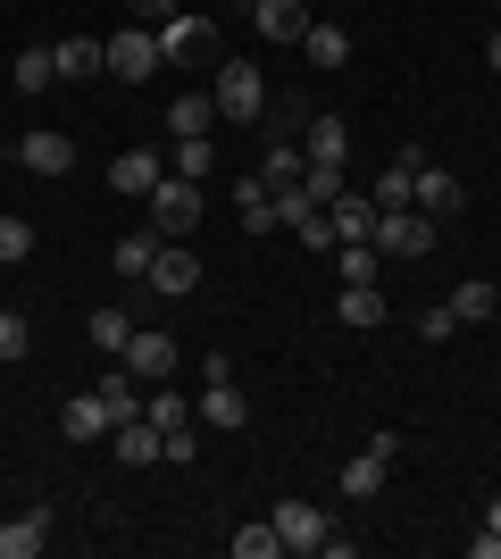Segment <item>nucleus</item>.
I'll list each match as a JSON object with an SVG mask.
<instances>
[{
    "label": "nucleus",
    "mask_w": 501,
    "mask_h": 559,
    "mask_svg": "<svg viewBox=\"0 0 501 559\" xmlns=\"http://www.w3.org/2000/svg\"><path fill=\"white\" fill-rule=\"evenodd\" d=\"M217 126V100L210 93H176V109H167V134H210Z\"/></svg>",
    "instance_id": "c85d7f7f"
},
{
    "label": "nucleus",
    "mask_w": 501,
    "mask_h": 559,
    "mask_svg": "<svg viewBox=\"0 0 501 559\" xmlns=\"http://www.w3.org/2000/svg\"><path fill=\"white\" fill-rule=\"evenodd\" d=\"M17 167H34V176H68V167H75V134H59V126L17 134Z\"/></svg>",
    "instance_id": "1a4fd4ad"
},
{
    "label": "nucleus",
    "mask_w": 501,
    "mask_h": 559,
    "mask_svg": "<svg viewBox=\"0 0 501 559\" xmlns=\"http://www.w3.org/2000/svg\"><path fill=\"white\" fill-rule=\"evenodd\" d=\"M201 426H217V435H242V426H251V393H242L235 376H210V384H201Z\"/></svg>",
    "instance_id": "0eeeda50"
},
{
    "label": "nucleus",
    "mask_w": 501,
    "mask_h": 559,
    "mask_svg": "<svg viewBox=\"0 0 501 559\" xmlns=\"http://www.w3.org/2000/svg\"><path fill=\"white\" fill-rule=\"evenodd\" d=\"M34 350V326H25L17 309H0V359H25Z\"/></svg>",
    "instance_id": "e433bc0d"
},
{
    "label": "nucleus",
    "mask_w": 501,
    "mask_h": 559,
    "mask_svg": "<svg viewBox=\"0 0 501 559\" xmlns=\"http://www.w3.org/2000/svg\"><path fill=\"white\" fill-rule=\"evenodd\" d=\"M452 318H460V326H485V318H501V284H493V276L452 284Z\"/></svg>",
    "instance_id": "6ab92c4d"
},
{
    "label": "nucleus",
    "mask_w": 501,
    "mask_h": 559,
    "mask_svg": "<svg viewBox=\"0 0 501 559\" xmlns=\"http://www.w3.org/2000/svg\"><path fill=\"white\" fill-rule=\"evenodd\" d=\"M9 84H17V93H50V84H59V59H50L43 43L17 50V59H9Z\"/></svg>",
    "instance_id": "5701e85b"
},
{
    "label": "nucleus",
    "mask_w": 501,
    "mask_h": 559,
    "mask_svg": "<svg viewBox=\"0 0 501 559\" xmlns=\"http://www.w3.org/2000/svg\"><path fill=\"white\" fill-rule=\"evenodd\" d=\"M210 100H217V117H226V126H251V117L267 109V84H260V68H251V59H217Z\"/></svg>",
    "instance_id": "f03ea898"
},
{
    "label": "nucleus",
    "mask_w": 501,
    "mask_h": 559,
    "mask_svg": "<svg viewBox=\"0 0 501 559\" xmlns=\"http://www.w3.org/2000/svg\"><path fill=\"white\" fill-rule=\"evenodd\" d=\"M143 418L159 426V435H176V426H192V418H184V393H167V384H151V393H143Z\"/></svg>",
    "instance_id": "f704fd0d"
},
{
    "label": "nucleus",
    "mask_w": 501,
    "mask_h": 559,
    "mask_svg": "<svg viewBox=\"0 0 501 559\" xmlns=\"http://www.w3.org/2000/svg\"><path fill=\"white\" fill-rule=\"evenodd\" d=\"M84 334H93L109 359H126V343H134V318H126V309H93V326H84Z\"/></svg>",
    "instance_id": "2f4dec72"
},
{
    "label": "nucleus",
    "mask_w": 501,
    "mask_h": 559,
    "mask_svg": "<svg viewBox=\"0 0 501 559\" xmlns=\"http://www.w3.org/2000/svg\"><path fill=\"white\" fill-rule=\"evenodd\" d=\"M326 217H334V242H368V234H377V201H368V192L326 201Z\"/></svg>",
    "instance_id": "aec40b11"
},
{
    "label": "nucleus",
    "mask_w": 501,
    "mask_h": 559,
    "mask_svg": "<svg viewBox=\"0 0 501 559\" xmlns=\"http://www.w3.org/2000/svg\"><path fill=\"white\" fill-rule=\"evenodd\" d=\"M210 167H217V142H210V134H176V176H192V185H201Z\"/></svg>",
    "instance_id": "72a5a7b5"
},
{
    "label": "nucleus",
    "mask_w": 501,
    "mask_h": 559,
    "mask_svg": "<svg viewBox=\"0 0 501 559\" xmlns=\"http://www.w3.org/2000/svg\"><path fill=\"white\" fill-rule=\"evenodd\" d=\"M452 334H460L452 301H443V309H427V318H418V343H452Z\"/></svg>",
    "instance_id": "4c0bfd02"
},
{
    "label": "nucleus",
    "mask_w": 501,
    "mask_h": 559,
    "mask_svg": "<svg viewBox=\"0 0 501 559\" xmlns=\"http://www.w3.org/2000/svg\"><path fill=\"white\" fill-rule=\"evenodd\" d=\"M34 259V226L25 217H0V267H25Z\"/></svg>",
    "instance_id": "c9c22d12"
},
{
    "label": "nucleus",
    "mask_w": 501,
    "mask_h": 559,
    "mask_svg": "<svg viewBox=\"0 0 501 559\" xmlns=\"http://www.w3.org/2000/svg\"><path fill=\"white\" fill-rule=\"evenodd\" d=\"M151 293H167V301H184V293H192V284H201V259H192L184 251V242H159V259H151Z\"/></svg>",
    "instance_id": "9b49d317"
},
{
    "label": "nucleus",
    "mask_w": 501,
    "mask_h": 559,
    "mask_svg": "<svg viewBox=\"0 0 501 559\" xmlns=\"http://www.w3.org/2000/svg\"><path fill=\"white\" fill-rule=\"evenodd\" d=\"M118 460L126 467H159V426H151V418H126L118 426Z\"/></svg>",
    "instance_id": "cd10ccee"
},
{
    "label": "nucleus",
    "mask_w": 501,
    "mask_h": 559,
    "mask_svg": "<svg viewBox=\"0 0 501 559\" xmlns=\"http://www.w3.org/2000/svg\"><path fill=\"white\" fill-rule=\"evenodd\" d=\"M126 9H134V17H143V25H167V17H176V9H184V0H126Z\"/></svg>",
    "instance_id": "58836bf2"
},
{
    "label": "nucleus",
    "mask_w": 501,
    "mask_h": 559,
    "mask_svg": "<svg viewBox=\"0 0 501 559\" xmlns=\"http://www.w3.org/2000/svg\"><path fill=\"white\" fill-rule=\"evenodd\" d=\"M485 59H493V75H501V25H493V34H485Z\"/></svg>",
    "instance_id": "a19ab883"
},
{
    "label": "nucleus",
    "mask_w": 501,
    "mask_h": 559,
    "mask_svg": "<svg viewBox=\"0 0 501 559\" xmlns=\"http://www.w3.org/2000/svg\"><path fill=\"white\" fill-rule=\"evenodd\" d=\"M334 309H343V326H384V293H377V284H343V301H334Z\"/></svg>",
    "instance_id": "7c9ffc66"
},
{
    "label": "nucleus",
    "mask_w": 501,
    "mask_h": 559,
    "mask_svg": "<svg viewBox=\"0 0 501 559\" xmlns=\"http://www.w3.org/2000/svg\"><path fill=\"white\" fill-rule=\"evenodd\" d=\"M93 393L109 401V426H126V418H143V384H134V376H126V359H118V368H109V376H100Z\"/></svg>",
    "instance_id": "4be33fe9"
},
{
    "label": "nucleus",
    "mask_w": 501,
    "mask_h": 559,
    "mask_svg": "<svg viewBox=\"0 0 501 559\" xmlns=\"http://www.w3.org/2000/svg\"><path fill=\"white\" fill-rule=\"evenodd\" d=\"M151 259H159V226H143V234H118L109 267H118V276H151Z\"/></svg>",
    "instance_id": "393cba45"
},
{
    "label": "nucleus",
    "mask_w": 501,
    "mask_h": 559,
    "mask_svg": "<svg viewBox=\"0 0 501 559\" xmlns=\"http://www.w3.org/2000/svg\"><path fill=\"white\" fill-rule=\"evenodd\" d=\"M151 43H159V68H167V59H192V50H210V17L176 9L167 25H151Z\"/></svg>",
    "instance_id": "ddd939ff"
},
{
    "label": "nucleus",
    "mask_w": 501,
    "mask_h": 559,
    "mask_svg": "<svg viewBox=\"0 0 501 559\" xmlns=\"http://www.w3.org/2000/svg\"><path fill=\"white\" fill-rule=\"evenodd\" d=\"M301 151H310V159H334V167H343V151H351V126H343V117H318Z\"/></svg>",
    "instance_id": "473e14b6"
},
{
    "label": "nucleus",
    "mask_w": 501,
    "mask_h": 559,
    "mask_svg": "<svg viewBox=\"0 0 501 559\" xmlns=\"http://www.w3.org/2000/svg\"><path fill=\"white\" fill-rule=\"evenodd\" d=\"M126 376H134V384H167V376H176V334L134 326V343H126Z\"/></svg>",
    "instance_id": "6e6552de"
},
{
    "label": "nucleus",
    "mask_w": 501,
    "mask_h": 559,
    "mask_svg": "<svg viewBox=\"0 0 501 559\" xmlns=\"http://www.w3.org/2000/svg\"><path fill=\"white\" fill-rule=\"evenodd\" d=\"M235 201H242V234H276V192H267L260 176H242Z\"/></svg>",
    "instance_id": "bb28decb"
},
{
    "label": "nucleus",
    "mask_w": 501,
    "mask_h": 559,
    "mask_svg": "<svg viewBox=\"0 0 501 559\" xmlns=\"http://www.w3.org/2000/svg\"><path fill=\"white\" fill-rule=\"evenodd\" d=\"M301 50H310V68H351V34L334 17H310V34H301Z\"/></svg>",
    "instance_id": "412c9836"
},
{
    "label": "nucleus",
    "mask_w": 501,
    "mask_h": 559,
    "mask_svg": "<svg viewBox=\"0 0 501 559\" xmlns=\"http://www.w3.org/2000/svg\"><path fill=\"white\" fill-rule=\"evenodd\" d=\"M50 543V510H17V518H0V559H34Z\"/></svg>",
    "instance_id": "2eb2a0df"
},
{
    "label": "nucleus",
    "mask_w": 501,
    "mask_h": 559,
    "mask_svg": "<svg viewBox=\"0 0 501 559\" xmlns=\"http://www.w3.org/2000/svg\"><path fill=\"white\" fill-rule=\"evenodd\" d=\"M50 59H59V84H84V75H100V43H93V34H68Z\"/></svg>",
    "instance_id": "a878e982"
},
{
    "label": "nucleus",
    "mask_w": 501,
    "mask_h": 559,
    "mask_svg": "<svg viewBox=\"0 0 501 559\" xmlns=\"http://www.w3.org/2000/svg\"><path fill=\"white\" fill-rule=\"evenodd\" d=\"M418 167H427V151H418V142H402V151H393V167L377 176V192H368V201H377V210H409V185H418Z\"/></svg>",
    "instance_id": "f8f14e48"
},
{
    "label": "nucleus",
    "mask_w": 501,
    "mask_h": 559,
    "mask_svg": "<svg viewBox=\"0 0 501 559\" xmlns=\"http://www.w3.org/2000/svg\"><path fill=\"white\" fill-rule=\"evenodd\" d=\"M485 526H501V492H493V510H485Z\"/></svg>",
    "instance_id": "79ce46f5"
},
{
    "label": "nucleus",
    "mask_w": 501,
    "mask_h": 559,
    "mask_svg": "<svg viewBox=\"0 0 501 559\" xmlns=\"http://www.w3.org/2000/svg\"><path fill=\"white\" fill-rule=\"evenodd\" d=\"M468 559H501V526H485V535H468Z\"/></svg>",
    "instance_id": "ea45409f"
},
{
    "label": "nucleus",
    "mask_w": 501,
    "mask_h": 559,
    "mask_svg": "<svg viewBox=\"0 0 501 559\" xmlns=\"http://www.w3.org/2000/svg\"><path fill=\"white\" fill-rule=\"evenodd\" d=\"M493 9H501V0H493Z\"/></svg>",
    "instance_id": "37998d69"
},
{
    "label": "nucleus",
    "mask_w": 501,
    "mask_h": 559,
    "mask_svg": "<svg viewBox=\"0 0 501 559\" xmlns=\"http://www.w3.org/2000/svg\"><path fill=\"white\" fill-rule=\"evenodd\" d=\"M251 25H260V43H301V34H310V9H301V0H251Z\"/></svg>",
    "instance_id": "4468645a"
},
{
    "label": "nucleus",
    "mask_w": 501,
    "mask_h": 559,
    "mask_svg": "<svg viewBox=\"0 0 501 559\" xmlns=\"http://www.w3.org/2000/svg\"><path fill=\"white\" fill-rule=\"evenodd\" d=\"M267 518H276V543H285V551H301V559H318V551H326V535H334L326 518H318V501H301V492H285Z\"/></svg>",
    "instance_id": "20e7f679"
},
{
    "label": "nucleus",
    "mask_w": 501,
    "mask_h": 559,
    "mask_svg": "<svg viewBox=\"0 0 501 559\" xmlns=\"http://www.w3.org/2000/svg\"><path fill=\"white\" fill-rule=\"evenodd\" d=\"M159 176H167L159 151H118V159H109V192H118V201H151Z\"/></svg>",
    "instance_id": "9d476101"
},
{
    "label": "nucleus",
    "mask_w": 501,
    "mask_h": 559,
    "mask_svg": "<svg viewBox=\"0 0 501 559\" xmlns=\"http://www.w3.org/2000/svg\"><path fill=\"white\" fill-rule=\"evenodd\" d=\"M226 551H235V559H276V551H285V543H276V518H251V526H235V535H226Z\"/></svg>",
    "instance_id": "c756f323"
},
{
    "label": "nucleus",
    "mask_w": 501,
    "mask_h": 559,
    "mask_svg": "<svg viewBox=\"0 0 501 559\" xmlns=\"http://www.w3.org/2000/svg\"><path fill=\"white\" fill-rule=\"evenodd\" d=\"M409 210H427V217H460V185L427 159V167H418V185H409Z\"/></svg>",
    "instance_id": "a211bd4d"
},
{
    "label": "nucleus",
    "mask_w": 501,
    "mask_h": 559,
    "mask_svg": "<svg viewBox=\"0 0 501 559\" xmlns=\"http://www.w3.org/2000/svg\"><path fill=\"white\" fill-rule=\"evenodd\" d=\"M301 176H310V151H301L293 134H276V142H267V159H260V185L285 192V185H301Z\"/></svg>",
    "instance_id": "dca6fc26"
},
{
    "label": "nucleus",
    "mask_w": 501,
    "mask_h": 559,
    "mask_svg": "<svg viewBox=\"0 0 501 559\" xmlns=\"http://www.w3.org/2000/svg\"><path fill=\"white\" fill-rule=\"evenodd\" d=\"M59 435H68V443H100V435H109V401H100V393H75L68 409H59Z\"/></svg>",
    "instance_id": "f3484780"
},
{
    "label": "nucleus",
    "mask_w": 501,
    "mask_h": 559,
    "mask_svg": "<svg viewBox=\"0 0 501 559\" xmlns=\"http://www.w3.org/2000/svg\"><path fill=\"white\" fill-rule=\"evenodd\" d=\"M384 259H427L434 251V217L427 210H377V234H368Z\"/></svg>",
    "instance_id": "7ed1b4c3"
},
{
    "label": "nucleus",
    "mask_w": 501,
    "mask_h": 559,
    "mask_svg": "<svg viewBox=\"0 0 501 559\" xmlns=\"http://www.w3.org/2000/svg\"><path fill=\"white\" fill-rule=\"evenodd\" d=\"M100 68L118 75V84H143V75H159V43H151L143 25H118V34L100 43Z\"/></svg>",
    "instance_id": "39448f33"
},
{
    "label": "nucleus",
    "mask_w": 501,
    "mask_h": 559,
    "mask_svg": "<svg viewBox=\"0 0 501 559\" xmlns=\"http://www.w3.org/2000/svg\"><path fill=\"white\" fill-rule=\"evenodd\" d=\"M334 276H343V284H377L384 251H377V242H334Z\"/></svg>",
    "instance_id": "b1692460"
},
{
    "label": "nucleus",
    "mask_w": 501,
    "mask_h": 559,
    "mask_svg": "<svg viewBox=\"0 0 501 559\" xmlns=\"http://www.w3.org/2000/svg\"><path fill=\"white\" fill-rule=\"evenodd\" d=\"M393 451H402V443H393V426H384L368 451H351V460H343V492H351V501H377V492H384V467H393Z\"/></svg>",
    "instance_id": "423d86ee"
},
{
    "label": "nucleus",
    "mask_w": 501,
    "mask_h": 559,
    "mask_svg": "<svg viewBox=\"0 0 501 559\" xmlns=\"http://www.w3.org/2000/svg\"><path fill=\"white\" fill-rule=\"evenodd\" d=\"M201 210H210V201H201V185H192V176H176V167L151 185V226H159V242H184V234L201 226Z\"/></svg>",
    "instance_id": "f257e3e1"
}]
</instances>
